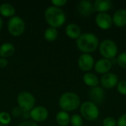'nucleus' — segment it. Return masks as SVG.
<instances>
[{"mask_svg":"<svg viewBox=\"0 0 126 126\" xmlns=\"http://www.w3.org/2000/svg\"><path fill=\"white\" fill-rule=\"evenodd\" d=\"M65 32L66 35L72 39H78L81 35L80 27L75 23H70L67 24Z\"/></svg>","mask_w":126,"mask_h":126,"instance_id":"16","label":"nucleus"},{"mask_svg":"<svg viewBox=\"0 0 126 126\" xmlns=\"http://www.w3.org/2000/svg\"><path fill=\"white\" fill-rule=\"evenodd\" d=\"M80 111L81 117L89 121L97 120L100 115V110L97 105L91 101L83 103L80 106Z\"/></svg>","mask_w":126,"mask_h":126,"instance_id":"4","label":"nucleus"},{"mask_svg":"<svg viewBox=\"0 0 126 126\" xmlns=\"http://www.w3.org/2000/svg\"><path fill=\"white\" fill-rule=\"evenodd\" d=\"M112 65H113V63L111 60L101 58L98 60L96 63H94V70L96 71V72L104 75V74L109 72V71L111 70L112 67Z\"/></svg>","mask_w":126,"mask_h":126,"instance_id":"14","label":"nucleus"},{"mask_svg":"<svg viewBox=\"0 0 126 126\" xmlns=\"http://www.w3.org/2000/svg\"><path fill=\"white\" fill-rule=\"evenodd\" d=\"M89 97L90 101L97 104H101L105 100V92L104 90L100 86L92 87L89 91Z\"/></svg>","mask_w":126,"mask_h":126,"instance_id":"10","label":"nucleus"},{"mask_svg":"<svg viewBox=\"0 0 126 126\" xmlns=\"http://www.w3.org/2000/svg\"><path fill=\"white\" fill-rule=\"evenodd\" d=\"M49 111L47 108L42 106H35L30 111V117L35 123L44 122L48 118Z\"/></svg>","mask_w":126,"mask_h":126,"instance_id":"8","label":"nucleus"},{"mask_svg":"<svg viewBox=\"0 0 126 126\" xmlns=\"http://www.w3.org/2000/svg\"><path fill=\"white\" fill-rule=\"evenodd\" d=\"M3 24H4L3 19L0 17V30H1V28H2V27H3Z\"/></svg>","mask_w":126,"mask_h":126,"instance_id":"33","label":"nucleus"},{"mask_svg":"<svg viewBox=\"0 0 126 126\" xmlns=\"http://www.w3.org/2000/svg\"><path fill=\"white\" fill-rule=\"evenodd\" d=\"M113 24L116 26L122 27L126 25V10L120 9L117 10L112 16Z\"/></svg>","mask_w":126,"mask_h":126,"instance_id":"15","label":"nucleus"},{"mask_svg":"<svg viewBox=\"0 0 126 126\" xmlns=\"http://www.w3.org/2000/svg\"><path fill=\"white\" fill-rule=\"evenodd\" d=\"M77 10L78 13L84 17L89 16L94 11L93 4L88 0H82L78 2L77 6Z\"/></svg>","mask_w":126,"mask_h":126,"instance_id":"13","label":"nucleus"},{"mask_svg":"<svg viewBox=\"0 0 126 126\" xmlns=\"http://www.w3.org/2000/svg\"><path fill=\"white\" fill-rule=\"evenodd\" d=\"M7 30L13 36H20L25 30L24 21L18 16L11 17L7 22Z\"/></svg>","mask_w":126,"mask_h":126,"instance_id":"7","label":"nucleus"},{"mask_svg":"<svg viewBox=\"0 0 126 126\" xmlns=\"http://www.w3.org/2000/svg\"><path fill=\"white\" fill-rule=\"evenodd\" d=\"M11 113H12V115L15 117H20L22 115V113L23 111H21V109L19 108V107H15L12 109L11 111Z\"/></svg>","mask_w":126,"mask_h":126,"instance_id":"29","label":"nucleus"},{"mask_svg":"<svg viewBox=\"0 0 126 126\" xmlns=\"http://www.w3.org/2000/svg\"><path fill=\"white\" fill-rule=\"evenodd\" d=\"M94 10L99 13H106L112 7V2L110 0H96L94 3Z\"/></svg>","mask_w":126,"mask_h":126,"instance_id":"17","label":"nucleus"},{"mask_svg":"<svg viewBox=\"0 0 126 126\" xmlns=\"http://www.w3.org/2000/svg\"><path fill=\"white\" fill-rule=\"evenodd\" d=\"M16 13V9L10 3H3L0 5V14L4 17H13Z\"/></svg>","mask_w":126,"mask_h":126,"instance_id":"20","label":"nucleus"},{"mask_svg":"<svg viewBox=\"0 0 126 126\" xmlns=\"http://www.w3.org/2000/svg\"><path fill=\"white\" fill-rule=\"evenodd\" d=\"M103 126H117V121L112 117H107L103 120Z\"/></svg>","mask_w":126,"mask_h":126,"instance_id":"27","label":"nucleus"},{"mask_svg":"<svg viewBox=\"0 0 126 126\" xmlns=\"http://www.w3.org/2000/svg\"><path fill=\"white\" fill-rule=\"evenodd\" d=\"M118 77L117 75L112 72H108L106 74L103 75L100 78V83L102 86L105 89H113L118 83Z\"/></svg>","mask_w":126,"mask_h":126,"instance_id":"12","label":"nucleus"},{"mask_svg":"<svg viewBox=\"0 0 126 126\" xmlns=\"http://www.w3.org/2000/svg\"><path fill=\"white\" fill-rule=\"evenodd\" d=\"M59 106L64 111H72L80 106V98L75 92H68L61 94L59 99Z\"/></svg>","mask_w":126,"mask_h":126,"instance_id":"3","label":"nucleus"},{"mask_svg":"<svg viewBox=\"0 0 126 126\" xmlns=\"http://www.w3.org/2000/svg\"><path fill=\"white\" fill-rule=\"evenodd\" d=\"M78 65L82 71L89 72V71H90L94 66V60L93 56L87 53L82 54L78 58Z\"/></svg>","mask_w":126,"mask_h":126,"instance_id":"9","label":"nucleus"},{"mask_svg":"<svg viewBox=\"0 0 126 126\" xmlns=\"http://www.w3.org/2000/svg\"><path fill=\"white\" fill-rule=\"evenodd\" d=\"M70 123L72 126H83V117L77 114H75L70 117Z\"/></svg>","mask_w":126,"mask_h":126,"instance_id":"23","label":"nucleus"},{"mask_svg":"<svg viewBox=\"0 0 126 126\" xmlns=\"http://www.w3.org/2000/svg\"><path fill=\"white\" fill-rule=\"evenodd\" d=\"M99 50L103 58L112 60L117 55L118 48L117 44L113 40L105 39L100 43Z\"/></svg>","mask_w":126,"mask_h":126,"instance_id":"5","label":"nucleus"},{"mask_svg":"<svg viewBox=\"0 0 126 126\" xmlns=\"http://www.w3.org/2000/svg\"><path fill=\"white\" fill-rule=\"evenodd\" d=\"M17 103L23 112H29L35 107V98L29 92H21L17 96Z\"/></svg>","mask_w":126,"mask_h":126,"instance_id":"6","label":"nucleus"},{"mask_svg":"<svg viewBox=\"0 0 126 126\" xmlns=\"http://www.w3.org/2000/svg\"><path fill=\"white\" fill-rule=\"evenodd\" d=\"M17 126H38V125L36 124L35 122H34L32 120H27V121L21 123Z\"/></svg>","mask_w":126,"mask_h":126,"instance_id":"31","label":"nucleus"},{"mask_svg":"<svg viewBox=\"0 0 126 126\" xmlns=\"http://www.w3.org/2000/svg\"><path fill=\"white\" fill-rule=\"evenodd\" d=\"M51 2L53 4V6L61 7L64 6L67 3V0H52Z\"/></svg>","mask_w":126,"mask_h":126,"instance_id":"28","label":"nucleus"},{"mask_svg":"<svg viewBox=\"0 0 126 126\" xmlns=\"http://www.w3.org/2000/svg\"><path fill=\"white\" fill-rule=\"evenodd\" d=\"M8 65V61L4 58H0V67L4 68Z\"/></svg>","mask_w":126,"mask_h":126,"instance_id":"32","label":"nucleus"},{"mask_svg":"<svg viewBox=\"0 0 126 126\" xmlns=\"http://www.w3.org/2000/svg\"><path fill=\"white\" fill-rule=\"evenodd\" d=\"M44 18L47 24L54 28L61 27L66 21V15L63 10L53 5L45 10Z\"/></svg>","mask_w":126,"mask_h":126,"instance_id":"1","label":"nucleus"},{"mask_svg":"<svg viewBox=\"0 0 126 126\" xmlns=\"http://www.w3.org/2000/svg\"><path fill=\"white\" fill-rule=\"evenodd\" d=\"M78 48L83 52L89 54L96 50L99 45V40L97 35L92 32L83 33L77 39Z\"/></svg>","mask_w":126,"mask_h":126,"instance_id":"2","label":"nucleus"},{"mask_svg":"<svg viewBox=\"0 0 126 126\" xmlns=\"http://www.w3.org/2000/svg\"><path fill=\"white\" fill-rule=\"evenodd\" d=\"M15 52V47L13 44L6 42L0 46V56L1 58H8L13 55Z\"/></svg>","mask_w":126,"mask_h":126,"instance_id":"19","label":"nucleus"},{"mask_svg":"<svg viewBox=\"0 0 126 126\" xmlns=\"http://www.w3.org/2000/svg\"><path fill=\"white\" fill-rule=\"evenodd\" d=\"M117 91L123 95H126V80H122L117 83Z\"/></svg>","mask_w":126,"mask_h":126,"instance_id":"26","label":"nucleus"},{"mask_svg":"<svg viewBox=\"0 0 126 126\" xmlns=\"http://www.w3.org/2000/svg\"><path fill=\"white\" fill-rule=\"evenodd\" d=\"M0 126H4V125H1V124H0Z\"/></svg>","mask_w":126,"mask_h":126,"instance_id":"34","label":"nucleus"},{"mask_svg":"<svg viewBox=\"0 0 126 126\" xmlns=\"http://www.w3.org/2000/svg\"><path fill=\"white\" fill-rule=\"evenodd\" d=\"M55 120L59 126H66L70 123V116L68 112L64 111H60L57 113Z\"/></svg>","mask_w":126,"mask_h":126,"instance_id":"21","label":"nucleus"},{"mask_svg":"<svg viewBox=\"0 0 126 126\" xmlns=\"http://www.w3.org/2000/svg\"><path fill=\"white\" fill-rule=\"evenodd\" d=\"M116 61L117 63V64L119 65V66L126 69V52H121L117 58Z\"/></svg>","mask_w":126,"mask_h":126,"instance_id":"25","label":"nucleus"},{"mask_svg":"<svg viewBox=\"0 0 126 126\" xmlns=\"http://www.w3.org/2000/svg\"><path fill=\"white\" fill-rule=\"evenodd\" d=\"M58 32L57 29L51 27L47 28L44 34V38L47 41H54L58 38Z\"/></svg>","mask_w":126,"mask_h":126,"instance_id":"22","label":"nucleus"},{"mask_svg":"<svg viewBox=\"0 0 126 126\" xmlns=\"http://www.w3.org/2000/svg\"><path fill=\"white\" fill-rule=\"evenodd\" d=\"M117 126H126V114L120 116L117 122Z\"/></svg>","mask_w":126,"mask_h":126,"instance_id":"30","label":"nucleus"},{"mask_svg":"<svg viewBox=\"0 0 126 126\" xmlns=\"http://www.w3.org/2000/svg\"><path fill=\"white\" fill-rule=\"evenodd\" d=\"M96 24L102 30L109 29L112 24V17L107 13H99L95 17Z\"/></svg>","mask_w":126,"mask_h":126,"instance_id":"11","label":"nucleus"},{"mask_svg":"<svg viewBox=\"0 0 126 126\" xmlns=\"http://www.w3.org/2000/svg\"><path fill=\"white\" fill-rule=\"evenodd\" d=\"M11 122V115L6 111L0 112V124L7 126Z\"/></svg>","mask_w":126,"mask_h":126,"instance_id":"24","label":"nucleus"},{"mask_svg":"<svg viewBox=\"0 0 126 126\" xmlns=\"http://www.w3.org/2000/svg\"><path fill=\"white\" fill-rule=\"evenodd\" d=\"M83 80L84 82V83L88 86H90L91 88L92 87H95L97 86L99 84V80L97 76L92 73V72H86L83 77Z\"/></svg>","mask_w":126,"mask_h":126,"instance_id":"18","label":"nucleus"}]
</instances>
